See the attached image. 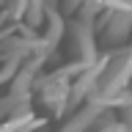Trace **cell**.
I'll list each match as a JSON object with an SVG mask.
<instances>
[{
	"label": "cell",
	"mask_w": 132,
	"mask_h": 132,
	"mask_svg": "<svg viewBox=\"0 0 132 132\" xmlns=\"http://www.w3.org/2000/svg\"><path fill=\"white\" fill-rule=\"evenodd\" d=\"M41 124H44V118L16 116V118H11L8 124H3V127H0V132H30V129H36V127H41Z\"/></svg>",
	"instance_id": "1"
}]
</instances>
